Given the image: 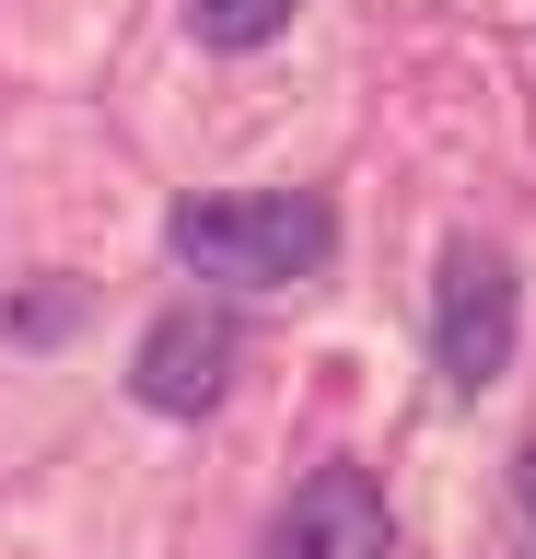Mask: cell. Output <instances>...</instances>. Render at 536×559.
<instances>
[{
    "label": "cell",
    "mask_w": 536,
    "mask_h": 559,
    "mask_svg": "<svg viewBox=\"0 0 536 559\" xmlns=\"http://www.w3.org/2000/svg\"><path fill=\"white\" fill-rule=\"evenodd\" d=\"M176 257L199 280H234V292H281V280H315L338 257V210L326 199H187L176 210Z\"/></svg>",
    "instance_id": "obj_1"
},
{
    "label": "cell",
    "mask_w": 536,
    "mask_h": 559,
    "mask_svg": "<svg viewBox=\"0 0 536 559\" xmlns=\"http://www.w3.org/2000/svg\"><path fill=\"white\" fill-rule=\"evenodd\" d=\"M431 349H443V373H455L466 396L501 384V361H513V257H501V245H455V257H443Z\"/></svg>",
    "instance_id": "obj_2"
},
{
    "label": "cell",
    "mask_w": 536,
    "mask_h": 559,
    "mask_svg": "<svg viewBox=\"0 0 536 559\" xmlns=\"http://www.w3.org/2000/svg\"><path fill=\"white\" fill-rule=\"evenodd\" d=\"M385 489L361 478V466H315V478L281 501L269 524V559H385Z\"/></svg>",
    "instance_id": "obj_3"
},
{
    "label": "cell",
    "mask_w": 536,
    "mask_h": 559,
    "mask_svg": "<svg viewBox=\"0 0 536 559\" xmlns=\"http://www.w3.org/2000/svg\"><path fill=\"white\" fill-rule=\"evenodd\" d=\"M222 373H234V314H222V304H176V314H152L141 361H129L141 408H164V419L211 408V396H222Z\"/></svg>",
    "instance_id": "obj_4"
},
{
    "label": "cell",
    "mask_w": 536,
    "mask_h": 559,
    "mask_svg": "<svg viewBox=\"0 0 536 559\" xmlns=\"http://www.w3.org/2000/svg\"><path fill=\"white\" fill-rule=\"evenodd\" d=\"M187 24H199V47H269L291 24V0H187Z\"/></svg>",
    "instance_id": "obj_5"
},
{
    "label": "cell",
    "mask_w": 536,
    "mask_h": 559,
    "mask_svg": "<svg viewBox=\"0 0 536 559\" xmlns=\"http://www.w3.org/2000/svg\"><path fill=\"white\" fill-rule=\"evenodd\" d=\"M513 489H525V513H536V454H525V478H513Z\"/></svg>",
    "instance_id": "obj_6"
}]
</instances>
